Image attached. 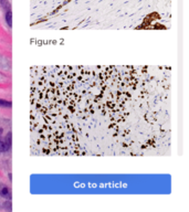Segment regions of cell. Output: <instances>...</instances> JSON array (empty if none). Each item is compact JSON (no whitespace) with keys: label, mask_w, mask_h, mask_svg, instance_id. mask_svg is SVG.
Instances as JSON below:
<instances>
[{"label":"cell","mask_w":189,"mask_h":212,"mask_svg":"<svg viewBox=\"0 0 189 212\" xmlns=\"http://www.w3.org/2000/svg\"><path fill=\"white\" fill-rule=\"evenodd\" d=\"M6 21L9 27H12V12L10 10H8L6 13Z\"/></svg>","instance_id":"obj_2"},{"label":"cell","mask_w":189,"mask_h":212,"mask_svg":"<svg viewBox=\"0 0 189 212\" xmlns=\"http://www.w3.org/2000/svg\"><path fill=\"white\" fill-rule=\"evenodd\" d=\"M7 149H9V146L5 140H0V152H5Z\"/></svg>","instance_id":"obj_3"},{"label":"cell","mask_w":189,"mask_h":212,"mask_svg":"<svg viewBox=\"0 0 189 212\" xmlns=\"http://www.w3.org/2000/svg\"><path fill=\"white\" fill-rule=\"evenodd\" d=\"M1 195H5V197H8V189H7L6 187H3V189L1 191Z\"/></svg>","instance_id":"obj_5"},{"label":"cell","mask_w":189,"mask_h":212,"mask_svg":"<svg viewBox=\"0 0 189 212\" xmlns=\"http://www.w3.org/2000/svg\"><path fill=\"white\" fill-rule=\"evenodd\" d=\"M172 70L30 69V149L42 156H151L170 145Z\"/></svg>","instance_id":"obj_1"},{"label":"cell","mask_w":189,"mask_h":212,"mask_svg":"<svg viewBox=\"0 0 189 212\" xmlns=\"http://www.w3.org/2000/svg\"><path fill=\"white\" fill-rule=\"evenodd\" d=\"M0 107H7V108H10L11 107V103L5 100H0Z\"/></svg>","instance_id":"obj_4"}]
</instances>
